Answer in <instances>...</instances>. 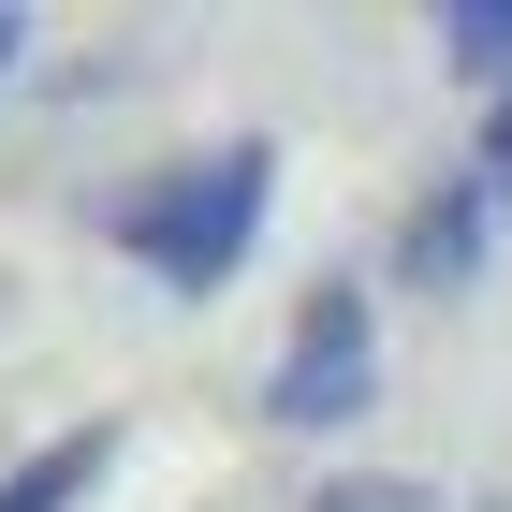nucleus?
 <instances>
[{
    "mask_svg": "<svg viewBox=\"0 0 512 512\" xmlns=\"http://www.w3.org/2000/svg\"><path fill=\"white\" fill-rule=\"evenodd\" d=\"M308 512H439V498H425L410 469H337V483H322Z\"/></svg>",
    "mask_w": 512,
    "mask_h": 512,
    "instance_id": "obj_6",
    "label": "nucleus"
},
{
    "mask_svg": "<svg viewBox=\"0 0 512 512\" xmlns=\"http://www.w3.org/2000/svg\"><path fill=\"white\" fill-rule=\"evenodd\" d=\"M439 44H454L483 88H512V0H454V15H439Z\"/></svg>",
    "mask_w": 512,
    "mask_h": 512,
    "instance_id": "obj_5",
    "label": "nucleus"
},
{
    "mask_svg": "<svg viewBox=\"0 0 512 512\" xmlns=\"http://www.w3.org/2000/svg\"><path fill=\"white\" fill-rule=\"evenodd\" d=\"M15 44H30V15H0V74H15Z\"/></svg>",
    "mask_w": 512,
    "mask_h": 512,
    "instance_id": "obj_8",
    "label": "nucleus"
},
{
    "mask_svg": "<svg viewBox=\"0 0 512 512\" xmlns=\"http://www.w3.org/2000/svg\"><path fill=\"white\" fill-rule=\"evenodd\" d=\"M366 395H381V337H366V293H352V278H322L308 308H293V337H278L264 410H278V425H352Z\"/></svg>",
    "mask_w": 512,
    "mask_h": 512,
    "instance_id": "obj_2",
    "label": "nucleus"
},
{
    "mask_svg": "<svg viewBox=\"0 0 512 512\" xmlns=\"http://www.w3.org/2000/svg\"><path fill=\"white\" fill-rule=\"evenodd\" d=\"M395 264L425 278V293H454V278L483 264V176H454V191H439L425 220H410V249H395Z\"/></svg>",
    "mask_w": 512,
    "mask_h": 512,
    "instance_id": "obj_3",
    "label": "nucleus"
},
{
    "mask_svg": "<svg viewBox=\"0 0 512 512\" xmlns=\"http://www.w3.org/2000/svg\"><path fill=\"white\" fill-rule=\"evenodd\" d=\"M88 483H103V425H74L59 454H30V469H0V512H74Z\"/></svg>",
    "mask_w": 512,
    "mask_h": 512,
    "instance_id": "obj_4",
    "label": "nucleus"
},
{
    "mask_svg": "<svg viewBox=\"0 0 512 512\" xmlns=\"http://www.w3.org/2000/svg\"><path fill=\"white\" fill-rule=\"evenodd\" d=\"M469 176H483V205H512V88L483 103V161H469Z\"/></svg>",
    "mask_w": 512,
    "mask_h": 512,
    "instance_id": "obj_7",
    "label": "nucleus"
},
{
    "mask_svg": "<svg viewBox=\"0 0 512 512\" xmlns=\"http://www.w3.org/2000/svg\"><path fill=\"white\" fill-rule=\"evenodd\" d=\"M264 176H278V147H249V132H220V147H191V161H161L147 191L118 205L132 264H147L161 293H220V278L249 264V235H264Z\"/></svg>",
    "mask_w": 512,
    "mask_h": 512,
    "instance_id": "obj_1",
    "label": "nucleus"
}]
</instances>
